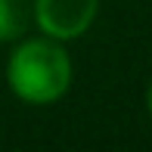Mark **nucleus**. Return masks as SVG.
I'll list each match as a JSON object with an SVG mask.
<instances>
[{
  "mask_svg": "<svg viewBox=\"0 0 152 152\" xmlns=\"http://www.w3.org/2000/svg\"><path fill=\"white\" fill-rule=\"evenodd\" d=\"M6 90L22 106L50 109L68 96L75 84V59L68 44L53 40L40 31L25 34L22 40L10 44L3 62Z\"/></svg>",
  "mask_w": 152,
  "mask_h": 152,
  "instance_id": "nucleus-1",
  "label": "nucleus"
},
{
  "mask_svg": "<svg viewBox=\"0 0 152 152\" xmlns=\"http://www.w3.org/2000/svg\"><path fill=\"white\" fill-rule=\"evenodd\" d=\"M102 0H31L34 31L62 44H75L99 19Z\"/></svg>",
  "mask_w": 152,
  "mask_h": 152,
  "instance_id": "nucleus-2",
  "label": "nucleus"
},
{
  "mask_svg": "<svg viewBox=\"0 0 152 152\" xmlns=\"http://www.w3.org/2000/svg\"><path fill=\"white\" fill-rule=\"evenodd\" d=\"M34 31L31 0H0V47H10Z\"/></svg>",
  "mask_w": 152,
  "mask_h": 152,
  "instance_id": "nucleus-3",
  "label": "nucleus"
},
{
  "mask_svg": "<svg viewBox=\"0 0 152 152\" xmlns=\"http://www.w3.org/2000/svg\"><path fill=\"white\" fill-rule=\"evenodd\" d=\"M143 109H146V115H149V121H152V78H149L146 90H143Z\"/></svg>",
  "mask_w": 152,
  "mask_h": 152,
  "instance_id": "nucleus-4",
  "label": "nucleus"
}]
</instances>
